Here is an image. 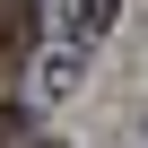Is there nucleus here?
I'll return each instance as SVG.
<instances>
[{
	"instance_id": "f257e3e1",
	"label": "nucleus",
	"mask_w": 148,
	"mask_h": 148,
	"mask_svg": "<svg viewBox=\"0 0 148 148\" xmlns=\"http://www.w3.org/2000/svg\"><path fill=\"white\" fill-rule=\"evenodd\" d=\"M113 18H122V0H61L52 44L35 52V96H70V87H79L87 61H96V44L113 35Z\"/></svg>"
}]
</instances>
